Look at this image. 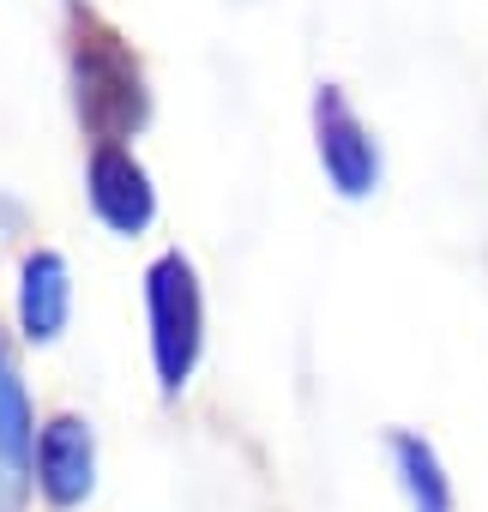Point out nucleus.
I'll list each match as a JSON object with an SVG mask.
<instances>
[{
	"instance_id": "f257e3e1",
	"label": "nucleus",
	"mask_w": 488,
	"mask_h": 512,
	"mask_svg": "<svg viewBox=\"0 0 488 512\" xmlns=\"http://www.w3.org/2000/svg\"><path fill=\"white\" fill-rule=\"evenodd\" d=\"M67 85H73V115L97 145H121L151 121L145 67L91 0H67Z\"/></svg>"
},
{
	"instance_id": "f03ea898",
	"label": "nucleus",
	"mask_w": 488,
	"mask_h": 512,
	"mask_svg": "<svg viewBox=\"0 0 488 512\" xmlns=\"http://www.w3.org/2000/svg\"><path fill=\"white\" fill-rule=\"evenodd\" d=\"M145 314H151V362H157V386L163 398H175L205 350V296H199V272L187 253H157L145 272Z\"/></svg>"
},
{
	"instance_id": "7ed1b4c3",
	"label": "nucleus",
	"mask_w": 488,
	"mask_h": 512,
	"mask_svg": "<svg viewBox=\"0 0 488 512\" xmlns=\"http://www.w3.org/2000/svg\"><path fill=\"white\" fill-rule=\"evenodd\" d=\"M314 139H320V169H326V181H332L344 199L374 193V181H380V151H374L368 127L356 121V109L344 103L338 85H320V91H314Z\"/></svg>"
},
{
	"instance_id": "20e7f679",
	"label": "nucleus",
	"mask_w": 488,
	"mask_h": 512,
	"mask_svg": "<svg viewBox=\"0 0 488 512\" xmlns=\"http://www.w3.org/2000/svg\"><path fill=\"white\" fill-rule=\"evenodd\" d=\"M85 199H91V211H97L115 235H139V229H151V217H157V187H151L145 163H139L127 145H91Z\"/></svg>"
},
{
	"instance_id": "39448f33",
	"label": "nucleus",
	"mask_w": 488,
	"mask_h": 512,
	"mask_svg": "<svg viewBox=\"0 0 488 512\" xmlns=\"http://www.w3.org/2000/svg\"><path fill=\"white\" fill-rule=\"evenodd\" d=\"M91 488H97V440H91V422H79V416L43 422V434H37V494L55 512H73V506L91 500Z\"/></svg>"
},
{
	"instance_id": "423d86ee",
	"label": "nucleus",
	"mask_w": 488,
	"mask_h": 512,
	"mask_svg": "<svg viewBox=\"0 0 488 512\" xmlns=\"http://www.w3.org/2000/svg\"><path fill=\"white\" fill-rule=\"evenodd\" d=\"M67 314H73L67 260L55 247L25 253V266H19V332H25V344H55L67 332Z\"/></svg>"
},
{
	"instance_id": "0eeeda50",
	"label": "nucleus",
	"mask_w": 488,
	"mask_h": 512,
	"mask_svg": "<svg viewBox=\"0 0 488 512\" xmlns=\"http://www.w3.org/2000/svg\"><path fill=\"white\" fill-rule=\"evenodd\" d=\"M37 410H31V392L19 380V356L7 344V332H0V458H7L13 470H31L37 476Z\"/></svg>"
},
{
	"instance_id": "6e6552de",
	"label": "nucleus",
	"mask_w": 488,
	"mask_h": 512,
	"mask_svg": "<svg viewBox=\"0 0 488 512\" xmlns=\"http://www.w3.org/2000/svg\"><path fill=\"white\" fill-rule=\"evenodd\" d=\"M392 458H398V476H404V494L416 512H452V488H446V470H440L428 440L392 434Z\"/></svg>"
},
{
	"instance_id": "1a4fd4ad",
	"label": "nucleus",
	"mask_w": 488,
	"mask_h": 512,
	"mask_svg": "<svg viewBox=\"0 0 488 512\" xmlns=\"http://www.w3.org/2000/svg\"><path fill=\"white\" fill-rule=\"evenodd\" d=\"M31 488H37L31 470H13L7 458H0V512H25L31 506Z\"/></svg>"
}]
</instances>
